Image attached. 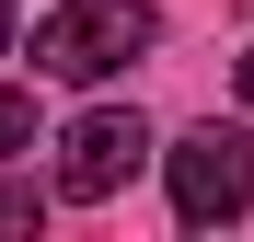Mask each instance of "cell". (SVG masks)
I'll return each mask as SVG.
<instances>
[{"label": "cell", "instance_id": "6da1fadb", "mask_svg": "<svg viewBox=\"0 0 254 242\" xmlns=\"http://www.w3.org/2000/svg\"><path fill=\"white\" fill-rule=\"evenodd\" d=\"M150 47H162V12L150 0H58V12L35 23V69L47 81H116Z\"/></svg>", "mask_w": 254, "mask_h": 242}, {"label": "cell", "instance_id": "7a4b0ae2", "mask_svg": "<svg viewBox=\"0 0 254 242\" xmlns=\"http://www.w3.org/2000/svg\"><path fill=\"white\" fill-rule=\"evenodd\" d=\"M162 173H174V219L185 231H231V219H254V139L243 127H185L174 150H162Z\"/></svg>", "mask_w": 254, "mask_h": 242}, {"label": "cell", "instance_id": "3957f363", "mask_svg": "<svg viewBox=\"0 0 254 242\" xmlns=\"http://www.w3.org/2000/svg\"><path fill=\"white\" fill-rule=\"evenodd\" d=\"M139 161H150L139 104H93V115H69V139H58V196H69V208H104Z\"/></svg>", "mask_w": 254, "mask_h": 242}, {"label": "cell", "instance_id": "277c9868", "mask_svg": "<svg viewBox=\"0 0 254 242\" xmlns=\"http://www.w3.org/2000/svg\"><path fill=\"white\" fill-rule=\"evenodd\" d=\"M35 219H47V196H35V185H0V242H12V231H35Z\"/></svg>", "mask_w": 254, "mask_h": 242}, {"label": "cell", "instance_id": "5b68a950", "mask_svg": "<svg viewBox=\"0 0 254 242\" xmlns=\"http://www.w3.org/2000/svg\"><path fill=\"white\" fill-rule=\"evenodd\" d=\"M12 150H35V104H23V93H0V161H12Z\"/></svg>", "mask_w": 254, "mask_h": 242}, {"label": "cell", "instance_id": "8992f818", "mask_svg": "<svg viewBox=\"0 0 254 242\" xmlns=\"http://www.w3.org/2000/svg\"><path fill=\"white\" fill-rule=\"evenodd\" d=\"M0 58H12V0H0Z\"/></svg>", "mask_w": 254, "mask_h": 242}, {"label": "cell", "instance_id": "52a82bcc", "mask_svg": "<svg viewBox=\"0 0 254 242\" xmlns=\"http://www.w3.org/2000/svg\"><path fill=\"white\" fill-rule=\"evenodd\" d=\"M243 104H254V47H243Z\"/></svg>", "mask_w": 254, "mask_h": 242}]
</instances>
